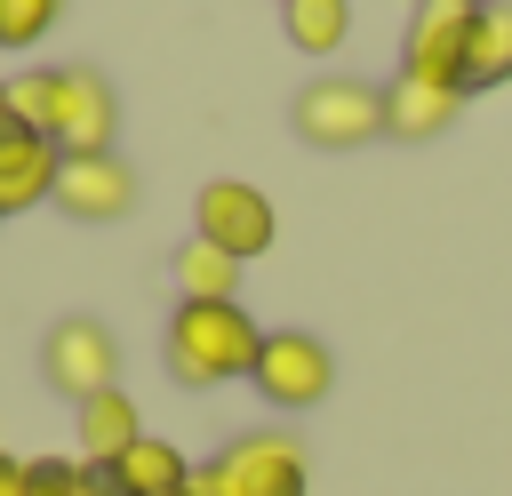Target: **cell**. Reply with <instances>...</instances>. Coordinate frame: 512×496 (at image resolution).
Instances as JSON below:
<instances>
[{
  "label": "cell",
  "mask_w": 512,
  "mask_h": 496,
  "mask_svg": "<svg viewBox=\"0 0 512 496\" xmlns=\"http://www.w3.org/2000/svg\"><path fill=\"white\" fill-rule=\"evenodd\" d=\"M216 464H224L232 496H304V440H288V432H240Z\"/></svg>",
  "instance_id": "9c48e42d"
},
{
  "label": "cell",
  "mask_w": 512,
  "mask_h": 496,
  "mask_svg": "<svg viewBox=\"0 0 512 496\" xmlns=\"http://www.w3.org/2000/svg\"><path fill=\"white\" fill-rule=\"evenodd\" d=\"M472 24H480V8H472V0H424V8H416V24H408V64H400V72H416V80H432V88H456V96H464Z\"/></svg>",
  "instance_id": "8992f818"
},
{
  "label": "cell",
  "mask_w": 512,
  "mask_h": 496,
  "mask_svg": "<svg viewBox=\"0 0 512 496\" xmlns=\"http://www.w3.org/2000/svg\"><path fill=\"white\" fill-rule=\"evenodd\" d=\"M136 440H144V416H136V400L120 384L96 392V400H80V456H88V472H112Z\"/></svg>",
  "instance_id": "8fae6325"
},
{
  "label": "cell",
  "mask_w": 512,
  "mask_h": 496,
  "mask_svg": "<svg viewBox=\"0 0 512 496\" xmlns=\"http://www.w3.org/2000/svg\"><path fill=\"white\" fill-rule=\"evenodd\" d=\"M56 208H64L72 224H120V216L136 208V176H128V160H112V152H80V160H64V168H56Z\"/></svg>",
  "instance_id": "ba28073f"
},
{
  "label": "cell",
  "mask_w": 512,
  "mask_h": 496,
  "mask_svg": "<svg viewBox=\"0 0 512 496\" xmlns=\"http://www.w3.org/2000/svg\"><path fill=\"white\" fill-rule=\"evenodd\" d=\"M0 496H24V464L16 456H0Z\"/></svg>",
  "instance_id": "44dd1931"
},
{
  "label": "cell",
  "mask_w": 512,
  "mask_h": 496,
  "mask_svg": "<svg viewBox=\"0 0 512 496\" xmlns=\"http://www.w3.org/2000/svg\"><path fill=\"white\" fill-rule=\"evenodd\" d=\"M0 224H8V216H0Z\"/></svg>",
  "instance_id": "cb8c5ba5"
},
{
  "label": "cell",
  "mask_w": 512,
  "mask_h": 496,
  "mask_svg": "<svg viewBox=\"0 0 512 496\" xmlns=\"http://www.w3.org/2000/svg\"><path fill=\"white\" fill-rule=\"evenodd\" d=\"M0 128H16V112H8V72H0Z\"/></svg>",
  "instance_id": "7402d4cb"
},
{
  "label": "cell",
  "mask_w": 512,
  "mask_h": 496,
  "mask_svg": "<svg viewBox=\"0 0 512 496\" xmlns=\"http://www.w3.org/2000/svg\"><path fill=\"white\" fill-rule=\"evenodd\" d=\"M280 16H288V48L304 56H336L352 32V0H288Z\"/></svg>",
  "instance_id": "2e32d148"
},
{
  "label": "cell",
  "mask_w": 512,
  "mask_h": 496,
  "mask_svg": "<svg viewBox=\"0 0 512 496\" xmlns=\"http://www.w3.org/2000/svg\"><path fill=\"white\" fill-rule=\"evenodd\" d=\"M256 352H264V328H256V312H240V296H224V304H176L168 312V376L176 384L248 376Z\"/></svg>",
  "instance_id": "6da1fadb"
},
{
  "label": "cell",
  "mask_w": 512,
  "mask_h": 496,
  "mask_svg": "<svg viewBox=\"0 0 512 496\" xmlns=\"http://www.w3.org/2000/svg\"><path fill=\"white\" fill-rule=\"evenodd\" d=\"M56 16H64V0H0V48H32Z\"/></svg>",
  "instance_id": "ac0fdd59"
},
{
  "label": "cell",
  "mask_w": 512,
  "mask_h": 496,
  "mask_svg": "<svg viewBox=\"0 0 512 496\" xmlns=\"http://www.w3.org/2000/svg\"><path fill=\"white\" fill-rule=\"evenodd\" d=\"M272 200L256 192V184H240V176H216V184H200V200H192V240H216L224 256H264L272 248Z\"/></svg>",
  "instance_id": "5b68a950"
},
{
  "label": "cell",
  "mask_w": 512,
  "mask_h": 496,
  "mask_svg": "<svg viewBox=\"0 0 512 496\" xmlns=\"http://www.w3.org/2000/svg\"><path fill=\"white\" fill-rule=\"evenodd\" d=\"M96 472L88 464H64V456H40V464H24V496H80Z\"/></svg>",
  "instance_id": "d6986e66"
},
{
  "label": "cell",
  "mask_w": 512,
  "mask_h": 496,
  "mask_svg": "<svg viewBox=\"0 0 512 496\" xmlns=\"http://www.w3.org/2000/svg\"><path fill=\"white\" fill-rule=\"evenodd\" d=\"M496 80H512V0L480 8V24H472V56H464V88H496Z\"/></svg>",
  "instance_id": "9a60e30c"
},
{
  "label": "cell",
  "mask_w": 512,
  "mask_h": 496,
  "mask_svg": "<svg viewBox=\"0 0 512 496\" xmlns=\"http://www.w3.org/2000/svg\"><path fill=\"white\" fill-rule=\"evenodd\" d=\"M112 128H120V104H112V88H104L88 64H64V80H56V120H48V144H56L64 160H80V152H112Z\"/></svg>",
  "instance_id": "52a82bcc"
},
{
  "label": "cell",
  "mask_w": 512,
  "mask_h": 496,
  "mask_svg": "<svg viewBox=\"0 0 512 496\" xmlns=\"http://www.w3.org/2000/svg\"><path fill=\"white\" fill-rule=\"evenodd\" d=\"M248 376H256V392L272 408H320L328 384H336V352L320 336H304V328H264V352H256Z\"/></svg>",
  "instance_id": "277c9868"
},
{
  "label": "cell",
  "mask_w": 512,
  "mask_h": 496,
  "mask_svg": "<svg viewBox=\"0 0 512 496\" xmlns=\"http://www.w3.org/2000/svg\"><path fill=\"white\" fill-rule=\"evenodd\" d=\"M456 88H432V80H416V72H400V80H384V136H440L448 120H456Z\"/></svg>",
  "instance_id": "7c38bea8"
},
{
  "label": "cell",
  "mask_w": 512,
  "mask_h": 496,
  "mask_svg": "<svg viewBox=\"0 0 512 496\" xmlns=\"http://www.w3.org/2000/svg\"><path fill=\"white\" fill-rule=\"evenodd\" d=\"M184 496H232V480H224V464H192V480H184Z\"/></svg>",
  "instance_id": "ffe728a7"
},
{
  "label": "cell",
  "mask_w": 512,
  "mask_h": 496,
  "mask_svg": "<svg viewBox=\"0 0 512 496\" xmlns=\"http://www.w3.org/2000/svg\"><path fill=\"white\" fill-rule=\"evenodd\" d=\"M80 496H112V488H104V480H88V488H80Z\"/></svg>",
  "instance_id": "603a6c76"
},
{
  "label": "cell",
  "mask_w": 512,
  "mask_h": 496,
  "mask_svg": "<svg viewBox=\"0 0 512 496\" xmlns=\"http://www.w3.org/2000/svg\"><path fill=\"white\" fill-rule=\"evenodd\" d=\"M56 80H64V64H32V72H8V112H16V128L48 136V120H56Z\"/></svg>",
  "instance_id": "e0dca14e"
},
{
  "label": "cell",
  "mask_w": 512,
  "mask_h": 496,
  "mask_svg": "<svg viewBox=\"0 0 512 496\" xmlns=\"http://www.w3.org/2000/svg\"><path fill=\"white\" fill-rule=\"evenodd\" d=\"M56 168L64 152L32 128H0V216H24L40 200H56Z\"/></svg>",
  "instance_id": "30bf717a"
},
{
  "label": "cell",
  "mask_w": 512,
  "mask_h": 496,
  "mask_svg": "<svg viewBox=\"0 0 512 496\" xmlns=\"http://www.w3.org/2000/svg\"><path fill=\"white\" fill-rule=\"evenodd\" d=\"M96 480H104L112 496H176V488L192 480V464H184L176 440H152V432H144V440H136L112 472H96Z\"/></svg>",
  "instance_id": "4fadbf2b"
},
{
  "label": "cell",
  "mask_w": 512,
  "mask_h": 496,
  "mask_svg": "<svg viewBox=\"0 0 512 496\" xmlns=\"http://www.w3.org/2000/svg\"><path fill=\"white\" fill-rule=\"evenodd\" d=\"M280 8H288V0H280Z\"/></svg>",
  "instance_id": "484cf974"
},
{
  "label": "cell",
  "mask_w": 512,
  "mask_h": 496,
  "mask_svg": "<svg viewBox=\"0 0 512 496\" xmlns=\"http://www.w3.org/2000/svg\"><path fill=\"white\" fill-rule=\"evenodd\" d=\"M288 128H296L304 144H320V152H352V144L384 136V88H368V80H352V72H320V80L296 88Z\"/></svg>",
  "instance_id": "7a4b0ae2"
},
{
  "label": "cell",
  "mask_w": 512,
  "mask_h": 496,
  "mask_svg": "<svg viewBox=\"0 0 512 496\" xmlns=\"http://www.w3.org/2000/svg\"><path fill=\"white\" fill-rule=\"evenodd\" d=\"M168 280H176V304H224L240 296V256H224L216 240H184L168 256Z\"/></svg>",
  "instance_id": "5bb4252c"
},
{
  "label": "cell",
  "mask_w": 512,
  "mask_h": 496,
  "mask_svg": "<svg viewBox=\"0 0 512 496\" xmlns=\"http://www.w3.org/2000/svg\"><path fill=\"white\" fill-rule=\"evenodd\" d=\"M40 376H48L72 408L96 400V392H112V384H120V344H112V328L88 320V312H64V320L40 336Z\"/></svg>",
  "instance_id": "3957f363"
},
{
  "label": "cell",
  "mask_w": 512,
  "mask_h": 496,
  "mask_svg": "<svg viewBox=\"0 0 512 496\" xmlns=\"http://www.w3.org/2000/svg\"><path fill=\"white\" fill-rule=\"evenodd\" d=\"M176 496H184V488H176Z\"/></svg>",
  "instance_id": "d4e9b609"
}]
</instances>
